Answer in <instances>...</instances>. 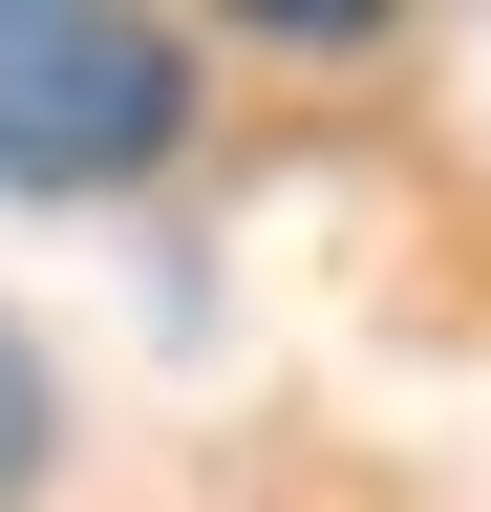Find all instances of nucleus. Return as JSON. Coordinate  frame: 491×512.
<instances>
[{"mask_svg":"<svg viewBox=\"0 0 491 512\" xmlns=\"http://www.w3.org/2000/svg\"><path fill=\"white\" fill-rule=\"evenodd\" d=\"M193 128V22L129 0H0V192H129Z\"/></svg>","mask_w":491,"mask_h":512,"instance_id":"obj_1","label":"nucleus"},{"mask_svg":"<svg viewBox=\"0 0 491 512\" xmlns=\"http://www.w3.org/2000/svg\"><path fill=\"white\" fill-rule=\"evenodd\" d=\"M22 470H43V342L0 320V491H22Z\"/></svg>","mask_w":491,"mask_h":512,"instance_id":"obj_2","label":"nucleus"}]
</instances>
